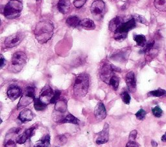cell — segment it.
I'll use <instances>...</instances> for the list:
<instances>
[{"mask_svg": "<svg viewBox=\"0 0 166 147\" xmlns=\"http://www.w3.org/2000/svg\"><path fill=\"white\" fill-rule=\"evenodd\" d=\"M54 26L49 20H41L37 23L34 31L35 38L40 44L48 41L53 34Z\"/></svg>", "mask_w": 166, "mask_h": 147, "instance_id": "1", "label": "cell"}, {"mask_svg": "<svg viewBox=\"0 0 166 147\" xmlns=\"http://www.w3.org/2000/svg\"><path fill=\"white\" fill-rule=\"evenodd\" d=\"M89 88V75L86 73L79 74L75 78L73 92L76 96L84 97L86 95Z\"/></svg>", "mask_w": 166, "mask_h": 147, "instance_id": "2", "label": "cell"}, {"mask_svg": "<svg viewBox=\"0 0 166 147\" xmlns=\"http://www.w3.org/2000/svg\"><path fill=\"white\" fill-rule=\"evenodd\" d=\"M23 9L22 3L18 0H11L4 8V16L7 19L17 18L20 16Z\"/></svg>", "mask_w": 166, "mask_h": 147, "instance_id": "3", "label": "cell"}, {"mask_svg": "<svg viewBox=\"0 0 166 147\" xmlns=\"http://www.w3.org/2000/svg\"><path fill=\"white\" fill-rule=\"evenodd\" d=\"M136 27V20L132 16L129 20L123 22L117 28V30L113 32V37L117 41H122L123 40H125L130 30L133 29Z\"/></svg>", "mask_w": 166, "mask_h": 147, "instance_id": "4", "label": "cell"}, {"mask_svg": "<svg viewBox=\"0 0 166 147\" xmlns=\"http://www.w3.org/2000/svg\"><path fill=\"white\" fill-rule=\"evenodd\" d=\"M27 62V56L23 52H16L13 54L8 70L12 72L18 73L22 70Z\"/></svg>", "mask_w": 166, "mask_h": 147, "instance_id": "5", "label": "cell"}, {"mask_svg": "<svg viewBox=\"0 0 166 147\" xmlns=\"http://www.w3.org/2000/svg\"><path fill=\"white\" fill-rule=\"evenodd\" d=\"M35 88L32 86H29L25 88L24 94L22 95L20 101L18 103V109L24 108L32 102L35 99Z\"/></svg>", "mask_w": 166, "mask_h": 147, "instance_id": "6", "label": "cell"}, {"mask_svg": "<svg viewBox=\"0 0 166 147\" xmlns=\"http://www.w3.org/2000/svg\"><path fill=\"white\" fill-rule=\"evenodd\" d=\"M105 8V3L102 0H96L92 3L90 7V11L95 20H101L103 17Z\"/></svg>", "mask_w": 166, "mask_h": 147, "instance_id": "7", "label": "cell"}, {"mask_svg": "<svg viewBox=\"0 0 166 147\" xmlns=\"http://www.w3.org/2000/svg\"><path fill=\"white\" fill-rule=\"evenodd\" d=\"M24 37L25 34L23 33L17 32L7 37L4 41V45L7 48H13L20 44Z\"/></svg>", "mask_w": 166, "mask_h": 147, "instance_id": "8", "label": "cell"}, {"mask_svg": "<svg viewBox=\"0 0 166 147\" xmlns=\"http://www.w3.org/2000/svg\"><path fill=\"white\" fill-rule=\"evenodd\" d=\"M99 75H100V78L103 81L108 84L111 78L115 74L114 71L112 69L111 65L105 64L101 69Z\"/></svg>", "mask_w": 166, "mask_h": 147, "instance_id": "9", "label": "cell"}, {"mask_svg": "<svg viewBox=\"0 0 166 147\" xmlns=\"http://www.w3.org/2000/svg\"><path fill=\"white\" fill-rule=\"evenodd\" d=\"M97 137L96 139V143L97 145H103L107 143L108 141L109 136V125L107 123H105L103 130L97 134Z\"/></svg>", "mask_w": 166, "mask_h": 147, "instance_id": "10", "label": "cell"}, {"mask_svg": "<svg viewBox=\"0 0 166 147\" xmlns=\"http://www.w3.org/2000/svg\"><path fill=\"white\" fill-rule=\"evenodd\" d=\"M37 126H32L29 129H27L23 133L18 137L16 139V143L18 144H23L25 143L26 141L31 137L33 135L35 134V130L36 129Z\"/></svg>", "mask_w": 166, "mask_h": 147, "instance_id": "11", "label": "cell"}, {"mask_svg": "<svg viewBox=\"0 0 166 147\" xmlns=\"http://www.w3.org/2000/svg\"><path fill=\"white\" fill-rule=\"evenodd\" d=\"M22 94V89L17 85H12L8 87L7 91L8 97L12 101H15Z\"/></svg>", "mask_w": 166, "mask_h": 147, "instance_id": "12", "label": "cell"}, {"mask_svg": "<svg viewBox=\"0 0 166 147\" xmlns=\"http://www.w3.org/2000/svg\"><path fill=\"white\" fill-rule=\"evenodd\" d=\"M125 82L129 91L131 92H134L136 88V80L135 74L133 72L131 71V72L127 74L125 76Z\"/></svg>", "mask_w": 166, "mask_h": 147, "instance_id": "13", "label": "cell"}, {"mask_svg": "<svg viewBox=\"0 0 166 147\" xmlns=\"http://www.w3.org/2000/svg\"><path fill=\"white\" fill-rule=\"evenodd\" d=\"M95 117L98 121H102L107 117V110L104 104L101 102L98 103L94 111Z\"/></svg>", "mask_w": 166, "mask_h": 147, "instance_id": "14", "label": "cell"}, {"mask_svg": "<svg viewBox=\"0 0 166 147\" xmlns=\"http://www.w3.org/2000/svg\"><path fill=\"white\" fill-rule=\"evenodd\" d=\"M33 117H34V115H33L32 111L29 109H25L20 113L18 116V120L22 123H25L31 121Z\"/></svg>", "mask_w": 166, "mask_h": 147, "instance_id": "15", "label": "cell"}, {"mask_svg": "<svg viewBox=\"0 0 166 147\" xmlns=\"http://www.w3.org/2000/svg\"><path fill=\"white\" fill-rule=\"evenodd\" d=\"M70 5L69 0H59L57 4V7L59 11L62 14H66L69 11Z\"/></svg>", "mask_w": 166, "mask_h": 147, "instance_id": "16", "label": "cell"}, {"mask_svg": "<svg viewBox=\"0 0 166 147\" xmlns=\"http://www.w3.org/2000/svg\"><path fill=\"white\" fill-rule=\"evenodd\" d=\"M53 90L49 86V85H46V86L42 89V91L40 94V98H45L47 97L51 100V97H53L54 94Z\"/></svg>", "mask_w": 166, "mask_h": 147, "instance_id": "17", "label": "cell"}, {"mask_svg": "<svg viewBox=\"0 0 166 147\" xmlns=\"http://www.w3.org/2000/svg\"><path fill=\"white\" fill-rule=\"evenodd\" d=\"M123 22V19L121 17L117 16L113 19H112V20L110 21V23H109V25H108L109 30H110L111 32H114Z\"/></svg>", "mask_w": 166, "mask_h": 147, "instance_id": "18", "label": "cell"}, {"mask_svg": "<svg viewBox=\"0 0 166 147\" xmlns=\"http://www.w3.org/2000/svg\"><path fill=\"white\" fill-rule=\"evenodd\" d=\"M83 28L86 30H93L96 28V25L93 20H90V19L86 18L84 19L81 21H80V25Z\"/></svg>", "mask_w": 166, "mask_h": 147, "instance_id": "19", "label": "cell"}, {"mask_svg": "<svg viewBox=\"0 0 166 147\" xmlns=\"http://www.w3.org/2000/svg\"><path fill=\"white\" fill-rule=\"evenodd\" d=\"M80 19L76 16H69L66 20V23L69 27H72L73 28L77 27L80 25Z\"/></svg>", "mask_w": 166, "mask_h": 147, "instance_id": "20", "label": "cell"}, {"mask_svg": "<svg viewBox=\"0 0 166 147\" xmlns=\"http://www.w3.org/2000/svg\"><path fill=\"white\" fill-rule=\"evenodd\" d=\"M50 146V136L49 134L45 135L38 142L34 147H49Z\"/></svg>", "mask_w": 166, "mask_h": 147, "instance_id": "21", "label": "cell"}, {"mask_svg": "<svg viewBox=\"0 0 166 147\" xmlns=\"http://www.w3.org/2000/svg\"><path fill=\"white\" fill-rule=\"evenodd\" d=\"M79 120L77 119V117H75L73 115L69 113L68 115L66 116L64 119L60 121L59 123H72V124L78 125L79 123Z\"/></svg>", "mask_w": 166, "mask_h": 147, "instance_id": "22", "label": "cell"}, {"mask_svg": "<svg viewBox=\"0 0 166 147\" xmlns=\"http://www.w3.org/2000/svg\"><path fill=\"white\" fill-rule=\"evenodd\" d=\"M67 102L64 99H62L55 103V110L60 112H65L67 110Z\"/></svg>", "mask_w": 166, "mask_h": 147, "instance_id": "23", "label": "cell"}, {"mask_svg": "<svg viewBox=\"0 0 166 147\" xmlns=\"http://www.w3.org/2000/svg\"><path fill=\"white\" fill-rule=\"evenodd\" d=\"M34 107L37 111H42L47 108V105L41 100L40 98H35L34 100Z\"/></svg>", "mask_w": 166, "mask_h": 147, "instance_id": "24", "label": "cell"}, {"mask_svg": "<svg viewBox=\"0 0 166 147\" xmlns=\"http://www.w3.org/2000/svg\"><path fill=\"white\" fill-rule=\"evenodd\" d=\"M134 40L136 41L137 46L144 47L146 45V37L144 35H134Z\"/></svg>", "mask_w": 166, "mask_h": 147, "instance_id": "25", "label": "cell"}, {"mask_svg": "<svg viewBox=\"0 0 166 147\" xmlns=\"http://www.w3.org/2000/svg\"><path fill=\"white\" fill-rule=\"evenodd\" d=\"M155 7L160 11H166V0H154Z\"/></svg>", "mask_w": 166, "mask_h": 147, "instance_id": "26", "label": "cell"}, {"mask_svg": "<svg viewBox=\"0 0 166 147\" xmlns=\"http://www.w3.org/2000/svg\"><path fill=\"white\" fill-rule=\"evenodd\" d=\"M127 52H124L121 50H120L119 52H117L115 54H113L112 56V58L113 59V60H116L118 61H121L122 60H124L126 59V56H127Z\"/></svg>", "mask_w": 166, "mask_h": 147, "instance_id": "27", "label": "cell"}, {"mask_svg": "<svg viewBox=\"0 0 166 147\" xmlns=\"http://www.w3.org/2000/svg\"><path fill=\"white\" fill-rule=\"evenodd\" d=\"M119 83H120V79L117 75H113V76L111 78L110 81H109L108 85H110V86L112 87V88L117 91L118 87H119Z\"/></svg>", "mask_w": 166, "mask_h": 147, "instance_id": "28", "label": "cell"}, {"mask_svg": "<svg viewBox=\"0 0 166 147\" xmlns=\"http://www.w3.org/2000/svg\"><path fill=\"white\" fill-rule=\"evenodd\" d=\"M165 95H166V91H165V90H162V89H158V90H156V91H151L148 94L149 96H154V97H161V96H165Z\"/></svg>", "mask_w": 166, "mask_h": 147, "instance_id": "29", "label": "cell"}, {"mask_svg": "<svg viewBox=\"0 0 166 147\" xmlns=\"http://www.w3.org/2000/svg\"><path fill=\"white\" fill-rule=\"evenodd\" d=\"M121 97L122 101H123V103H125L127 105H129L130 102V96L129 95V94L128 93L127 91H124L121 94Z\"/></svg>", "mask_w": 166, "mask_h": 147, "instance_id": "30", "label": "cell"}, {"mask_svg": "<svg viewBox=\"0 0 166 147\" xmlns=\"http://www.w3.org/2000/svg\"><path fill=\"white\" fill-rule=\"evenodd\" d=\"M60 94H61L60 91H59V90H56L54 92L53 97H52L49 103L51 104H55L56 102L59 101L60 100Z\"/></svg>", "mask_w": 166, "mask_h": 147, "instance_id": "31", "label": "cell"}, {"mask_svg": "<svg viewBox=\"0 0 166 147\" xmlns=\"http://www.w3.org/2000/svg\"><path fill=\"white\" fill-rule=\"evenodd\" d=\"M154 41H149L147 43H146V45L144 47V49L141 50L140 53H148V52H149L152 49H153V47L154 46Z\"/></svg>", "mask_w": 166, "mask_h": 147, "instance_id": "32", "label": "cell"}, {"mask_svg": "<svg viewBox=\"0 0 166 147\" xmlns=\"http://www.w3.org/2000/svg\"><path fill=\"white\" fill-rule=\"evenodd\" d=\"M145 116H146V112L144 110V109H140V110H139L136 113V118L140 121L144 120L145 119Z\"/></svg>", "mask_w": 166, "mask_h": 147, "instance_id": "33", "label": "cell"}, {"mask_svg": "<svg viewBox=\"0 0 166 147\" xmlns=\"http://www.w3.org/2000/svg\"><path fill=\"white\" fill-rule=\"evenodd\" d=\"M152 112L156 117H160L162 115V110L159 107H155L152 109Z\"/></svg>", "mask_w": 166, "mask_h": 147, "instance_id": "34", "label": "cell"}, {"mask_svg": "<svg viewBox=\"0 0 166 147\" xmlns=\"http://www.w3.org/2000/svg\"><path fill=\"white\" fill-rule=\"evenodd\" d=\"M86 1L87 0H74L73 5L76 8H81L84 5Z\"/></svg>", "mask_w": 166, "mask_h": 147, "instance_id": "35", "label": "cell"}, {"mask_svg": "<svg viewBox=\"0 0 166 147\" xmlns=\"http://www.w3.org/2000/svg\"><path fill=\"white\" fill-rule=\"evenodd\" d=\"M67 140H68L67 137H66V135H64V134L60 135V136H59L57 137L58 143L60 145H64V144H65L66 143V142H67Z\"/></svg>", "mask_w": 166, "mask_h": 147, "instance_id": "36", "label": "cell"}, {"mask_svg": "<svg viewBox=\"0 0 166 147\" xmlns=\"http://www.w3.org/2000/svg\"><path fill=\"white\" fill-rule=\"evenodd\" d=\"M133 18L136 20V21H138L141 23H146V20L144 18L141 16L140 15H137V14H134V16H132Z\"/></svg>", "mask_w": 166, "mask_h": 147, "instance_id": "37", "label": "cell"}, {"mask_svg": "<svg viewBox=\"0 0 166 147\" xmlns=\"http://www.w3.org/2000/svg\"><path fill=\"white\" fill-rule=\"evenodd\" d=\"M137 132L136 130H132L129 134V141H135L136 138V136H137Z\"/></svg>", "mask_w": 166, "mask_h": 147, "instance_id": "38", "label": "cell"}, {"mask_svg": "<svg viewBox=\"0 0 166 147\" xmlns=\"http://www.w3.org/2000/svg\"><path fill=\"white\" fill-rule=\"evenodd\" d=\"M125 147H139L135 141H129Z\"/></svg>", "mask_w": 166, "mask_h": 147, "instance_id": "39", "label": "cell"}, {"mask_svg": "<svg viewBox=\"0 0 166 147\" xmlns=\"http://www.w3.org/2000/svg\"><path fill=\"white\" fill-rule=\"evenodd\" d=\"M5 147H16V143L12 140H8L6 142Z\"/></svg>", "mask_w": 166, "mask_h": 147, "instance_id": "40", "label": "cell"}, {"mask_svg": "<svg viewBox=\"0 0 166 147\" xmlns=\"http://www.w3.org/2000/svg\"><path fill=\"white\" fill-rule=\"evenodd\" d=\"M6 63V60L5 59H4V58L3 57V56H1V69H2L4 65H5Z\"/></svg>", "mask_w": 166, "mask_h": 147, "instance_id": "41", "label": "cell"}, {"mask_svg": "<svg viewBox=\"0 0 166 147\" xmlns=\"http://www.w3.org/2000/svg\"><path fill=\"white\" fill-rule=\"evenodd\" d=\"M151 144H152V146H153V147H156L158 145L157 143H156V142H155L154 141H151Z\"/></svg>", "mask_w": 166, "mask_h": 147, "instance_id": "42", "label": "cell"}, {"mask_svg": "<svg viewBox=\"0 0 166 147\" xmlns=\"http://www.w3.org/2000/svg\"><path fill=\"white\" fill-rule=\"evenodd\" d=\"M162 141L166 142V133H165V134H164L162 136Z\"/></svg>", "mask_w": 166, "mask_h": 147, "instance_id": "43", "label": "cell"}, {"mask_svg": "<svg viewBox=\"0 0 166 147\" xmlns=\"http://www.w3.org/2000/svg\"><path fill=\"white\" fill-rule=\"evenodd\" d=\"M20 128H18V129H16L15 130V134H18V132H20Z\"/></svg>", "mask_w": 166, "mask_h": 147, "instance_id": "44", "label": "cell"}, {"mask_svg": "<svg viewBox=\"0 0 166 147\" xmlns=\"http://www.w3.org/2000/svg\"><path fill=\"white\" fill-rule=\"evenodd\" d=\"M56 147H58V146H56Z\"/></svg>", "mask_w": 166, "mask_h": 147, "instance_id": "45", "label": "cell"}]
</instances>
